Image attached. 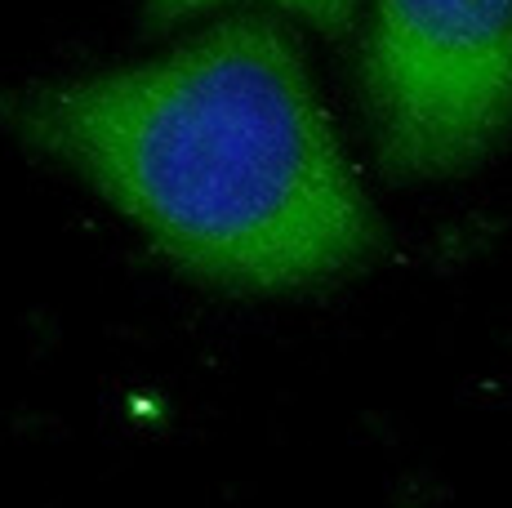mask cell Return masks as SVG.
<instances>
[{"label":"cell","instance_id":"obj_1","mask_svg":"<svg viewBox=\"0 0 512 508\" xmlns=\"http://www.w3.org/2000/svg\"><path fill=\"white\" fill-rule=\"evenodd\" d=\"M0 107L27 148L85 179L196 281L308 290L379 250L374 205L277 18H228L147 63Z\"/></svg>","mask_w":512,"mask_h":508},{"label":"cell","instance_id":"obj_2","mask_svg":"<svg viewBox=\"0 0 512 508\" xmlns=\"http://www.w3.org/2000/svg\"><path fill=\"white\" fill-rule=\"evenodd\" d=\"M361 90L392 179H450L512 130V0H374Z\"/></svg>","mask_w":512,"mask_h":508},{"label":"cell","instance_id":"obj_3","mask_svg":"<svg viewBox=\"0 0 512 508\" xmlns=\"http://www.w3.org/2000/svg\"><path fill=\"white\" fill-rule=\"evenodd\" d=\"M219 5H277L281 14H294L303 18L308 27L326 36H339L348 32L352 14H357V0H147V27L165 32V27H179L187 18H201Z\"/></svg>","mask_w":512,"mask_h":508}]
</instances>
